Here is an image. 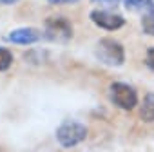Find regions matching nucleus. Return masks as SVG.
Here are the masks:
<instances>
[{
	"label": "nucleus",
	"instance_id": "1",
	"mask_svg": "<svg viewBox=\"0 0 154 152\" xmlns=\"http://www.w3.org/2000/svg\"><path fill=\"white\" fill-rule=\"evenodd\" d=\"M85 138H87V129L80 121L67 120L56 129V141L63 148H72L76 145H80Z\"/></svg>",
	"mask_w": 154,
	"mask_h": 152
},
{
	"label": "nucleus",
	"instance_id": "2",
	"mask_svg": "<svg viewBox=\"0 0 154 152\" xmlns=\"http://www.w3.org/2000/svg\"><path fill=\"white\" fill-rule=\"evenodd\" d=\"M96 58L105 63V65H111V67H118L125 62V51H123V45L112 38H102L96 45V51H94Z\"/></svg>",
	"mask_w": 154,
	"mask_h": 152
},
{
	"label": "nucleus",
	"instance_id": "3",
	"mask_svg": "<svg viewBox=\"0 0 154 152\" xmlns=\"http://www.w3.org/2000/svg\"><path fill=\"white\" fill-rule=\"evenodd\" d=\"M45 36L51 42L65 44L72 38V26L63 17H51L45 20Z\"/></svg>",
	"mask_w": 154,
	"mask_h": 152
},
{
	"label": "nucleus",
	"instance_id": "4",
	"mask_svg": "<svg viewBox=\"0 0 154 152\" xmlns=\"http://www.w3.org/2000/svg\"><path fill=\"white\" fill-rule=\"evenodd\" d=\"M111 102L123 111H132L138 105V94L131 85L116 82L111 85Z\"/></svg>",
	"mask_w": 154,
	"mask_h": 152
},
{
	"label": "nucleus",
	"instance_id": "5",
	"mask_svg": "<svg viewBox=\"0 0 154 152\" xmlns=\"http://www.w3.org/2000/svg\"><path fill=\"white\" fill-rule=\"evenodd\" d=\"M91 20H93L98 27L107 29V31H116V29H120V27L125 24V20H123L120 15L111 13V11H105V9H94V11L91 13Z\"/></svg>",
	"mask_w": 154,
	"mask_h": 152
},
{
	"label": "nucleus",
	"instance_id": "6",
	"mask_svg": "<svg viewBox=\"0 0 154 152\" xmlns=\"http://www.w3.org/2000/svg\"><path fill=\"white\" fill-rule=\"evenodd\" d=\"M40 33L33 27H22V29H15L8 35V40L13 44H20V45H31L35 42L40 40Z\"/></svg>",
	"mask_w": 154,
	"mask_h": 152
},
{
	"label": "nucleus",
	"instance_id": "7",
	"mask_svg": "<svg viewBox=\"0 0 154 152\" xmlns=\"http://www.w3.org/2000/svg\"><path fill=\"white\" fill-rule=\"evenodd\" d=\"M125 8L141 17L154 15V0H125Z\"/></svg>",
	"mask_w": 154,
	"mask_h": 152
},
{
	"label": "nucleus",
	"instance_id": "8",
	"mask_svg": "<svg viewBox=\"0 0 154 152\" xmlns=\"http://www.w3.org/2000/svg\"><path fill=\"white\" fill-rule=\"evenodd\" d=\"M140 118L147 123H152L154 121V93L147 94L145 100H143V105H141V111H140Z\"/></svg>",
	"mask_w": 154,
	"mask_h": 152
},
{
	"label": "nucleus",
	"instance_id": "9",
	"mask_svg": "<svg viewBox=\"0 0 154 152\" xmlns=\"http://www.w3.org/2000/svg\"><path fill=\"white\" fill-rule=\"evenodd\" d=\"M13 63V54L9 49L0 47V71H8Z\"/></svg>",
	"mask_w": 154,
	"mask_h": 152
},
{
	"label": "nucleus",
	"instance_id": "10",
	"mask_svg": "<svg viewBox=\"0 0 154 152\" xmlns=\"http://www.w3.org/2000/svg\"><path fill=\"white\" fill-rule=\"evenodd\" d=\"M141 27H143V33L154 36V15L143 17V18H141Z\"/></svg>",
	"mask_w": 154,
	"mask_h": 152
},
{
	"label": "nucleus",
	"instance_id": "11",
	"mask_svg": "<svg viewBox=\"0 0 154 152\" xmlns=\"http://www.w3.org/2000/svg\"><path fill=\"white\" fill-rule=\"evenodd\" d=\"M145 62H147V67H149L150 71H154V47H150V49L147 51V58H145Z\"/></svg>",
	"mask_w": 154,
	"mask_h": 152
},
{
	"label": "nucleus",
	"instance_id": "12",
	"mask_svg": "<svg viewBox=\"0 0 154 152\" xmlns=\"http://www.w3.org/2000/svg\"><path fill=\"white\" fill-rule=\"evenodd\" d=\"M47 2H51V4H74L78 0H47Z\"/></svg>",
	"mask_w": 154,
	"mask_h": 152
},
{
	"label": "nucleus",
	"instance_id": "13",
	"mask_svg": "<svg viewBox=\"0 0 154 152\" xmlns=\"http://www.w3.org/2000/svg\"><path fill=\"white\" fill-rule=\"evenodd\" d=\"M15 2H17V0H0V6H11Z\"/></svg>",
	"mask_w": 154,
	"mask_h": 152
}]
</instances>
